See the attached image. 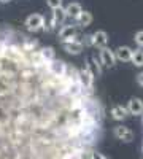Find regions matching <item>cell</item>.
Masks as SVG:
<instances>
[{"label": "cell", "mask_w": 143, "mask_h": 159, "mask_svg": "<svg viewBox=\"0 0 143 159\" xmlns=\"http://www.w3.org/2000/svg\"><path fill=\"white\" fill-rule=\"evenodd\" d=\"M59 42L65 43V42H73V40H80L81 37L78 35V25L75 24H64L59 29Z\"/></svg>", "instance_id": "obj_1"}, {"label": "cell", "mask_w": 143, "mask_h": 159, "mask_svg": "<svg viewBox=\"0 0 143 159\" xmlns=\"http://www.w3.org/2000/svg\"><path fill=\"white\" fill-rule=\"evenodd\" d=\"M45 16L40 15V13H32V15H29L27 18H25V29H27L29 32H40L43 30V25H45Z\"/></svg>", "instance_id": "obj_2"}, {"label": "cell", "mask_w": 143, "mask_h": 159, "mask_svg": "<svg viewBox=\"0 0 143 159\" xmlns=\"http://www.w3.org/2000/svg\"><path fill=\"white\" fill-rule=\"evenodd\" d=\"M99 59H100L103 67H107V69L114 67L116 62H118V61H116V56H114V51H111L108 46L99 49Z\"/></svg>", "instance_id": "obj_3"}, {"label": "cell", "mask_w": 143, "mask_h": 159, "mask_svg": "<svg viewBox=\"0 0 143 159\" xmlns=\"http://www.w3.org/2000/svg\"><path fill=\"white\" fill-rule=\"evenodd\" d=\"M94 75H92V72L89 70V67H84L80 70V78H78V81H80V84L84 88V89H87V91H94Z\"/></svg>", "instance_id": "obj_4"}, {"label": "cell", "mask_w": 143, "mask_h": 159, "mask_svg": "<svg viewBox=\"0 0 143 159\" xmlns=\"http://www.w3.org/2000/svg\"><path fill=\"white\" fill-rule=\"evenodd\" d=\"M113 135L118 139V140L124 142V143H131V142L134 140V132H132V129L127 127V126H123V124H121V126H114Z\"/></svg>", "instance_id": "obj_5"}, {"label": "cell", "mask_w": 143, "mask_h": 159, "mask_svg": "<svg viewBox=\"0 0 143 159\" xmlns=\"http://www.w3.org/2000/svg\"><path fill=\"white\" fill-rule=\"evenodd\" d=\"M65 19H67V13H65V8H57V10H53V16L49 19V25L51 29H57L59 25L62 27L64 24H65Z\"/></svg>", "instance_id": "obj_6"}, {"label": "cell", "mask_w": 143, "mask_h": 159, "mask_svg": "<svg viewBox=\"0 0 143 159\" xmlns=\"http://www.w3.org/2000/svg\"><path fill=\"white\" fill-rule=\"evenodd\" d=\"M65 62L60 61V59H54L51 62H46V72L49 75H54V76H62L64 72H65Z\"/></svg>", "instance_id": "obj_7"}, {"label": "cell", "mask_w": 143, "mask_h": 159, "mask_svg": "<svg viewBox=\"0 0 143 159\" xmlns=\"http://www.w3.org/2000/svg\"><path fill=\"white\" fill-rule=\"evenodd\" d=\"M62 45V49L67 52V54H72V56H78L84 51V46L80 40H73V42H65V43H60Z\"/></svg>", "instance_id": "obj_8"}, {"label": "cell", "mask_w": 143, "mask_h": 159, "mask_svg": "<svg viewBox=\"0 0 143 159\" xmlns=\"http://www.w3.org/2000/svg\"><path fill=\"white\" fill-rule=\"evenodd\" d=\"M108 34L105 30H97L92 34V48H107L108 46Z\"/></svg>", "instance_id": "obj_9"}, {"label": "cell", "mask_w": 143, "mask_h": 159, "mask_svg": "<svg viewBox=\"0 0 143 159\" xmlns=\"http://www.w3.org/2000/svg\"><path fill=\"white\" fill-rule=\"evenodd\" d=\"M84 65H86V67H89V70L92 72L94 76H100L103 73V65H102L99 56H91L89 59H86Z\"/></svg>", "instance_id": "obj_10"}, {"label": "cell", "mask_w": 143, "mask_h": 159, "mask_svg": "<svg viewBox=\"0 0 143 159\" xmlns=\"http://www.w3.org/2000/svg\"><path fill=\"white\" fill-rule=\"evenodd\" d=\"M127 111H129V115L141 116L143 115V100L138 97H132L127 102Z\"/></svg>", "instance_id": "obj_11"}, {"label": "cell", "mask_w": 143, "mask_h": 159, "mask_svg": "<svg viewBox=\"0 0 143 159\" xmlns=\"http://www.w3.org/2000/svg\"><path fill=\"white\" fill-rule=\"evenodd\" d=\"M132 52H134V49L129 48V46H118V48L114 49L116 61H119V62H131Z\"/></svg>", "instance_id": "obj_12"}, {"label": "cell", "mask_w": 143, "mask_h": 159, "mask_svg": "<svg viewBox=\"0 0 143 159\" xmlns=\"http://www.w3.org/2000/svg\"><path fill=\"white\" fill-rule=\"evenodd\" d=\"M65 8V13H67V18H70L72 21H76L78 16L83 13V7L78 3V2H70L67 7H64Z\"/></svg>", "instance_id": "obj_13"}, {"label": "cell", "mask_w": 143, "mask_h": 159, "mask_svg": "<svg viewBox=\"0 0 143 159\" xmlns=\"http://www.w3.org/2000/svg\"><path fill=\"white\" fill-rule=\"evenodd\" d=\"M21 48H22L25 52H34V51H37V49H40V43H38V40H35V38L24 37V35H22Z\"/></svg>", "instance_id": "obj_14"}, {"label": "cell", "mask_w": 143, "mask_h": 159, "mask_svg": "<svg viewBox=\"0 0 143 159\" xmlns=\"http://www.w3.org/2000/svg\"><path fill=\"white\" fill-rule=\"evenodd\" d=\"M92 13L91 11H86V10H83V13L80 16H78V19L75 21L76 22V25L78 27H81V29H84V27H89L91 24H92Z\"/></svg>", "instance_id": "obj_15"}, {"label": "cell", "mask_w": 143, "mask_h": 159, "mask_svg": "<svg viewBox=\"0 0 143 159\" xmlns=\"http://www.w3.org/2000/svg\"><path fill=\"white\" fill-rule=\"evenodd\" d=\"M129 116L127 107H123V105H114L111 108V118L116 119V121H124V119Z\"/></svg>", "instance_id": "obj_16"}, {"label": "cell", "mask_w": 143, "mask_h": 159, "mask_svg": "<svg viewBox=\"0 0 143 159\" xmlns=\"http://www.w3.org/2000/svg\"><path fill=\"white\" fill-rule=\"evenodd\" d=\"M40 54H42L45 62H51V61L56 59V51H54L53 46H42L40 48Z\"/></svg>", "instance_id": "obj_17"}, {"label": "cell", "mask_w": 143, "mask_h": 159, "mask_svg": "<svg viewBox=\"0 0 143 159\" xmlns=\"http://www.w3.org/2000/svg\"><path fill=\"white\" fill-rule=\"evenodd\" d=\"M131 62L135 65V67H143V48H138L132 52Z\"/></svg>", "instance_id": "obj_18"}, {"label": "cell", "mask_w": 143, "mask_h": 159, "mask_svg": "<svg viewBox=\"0 0 143 159\" xmlns=\"http://www.w3.org/2000/svg\"><path fill=\"white\" fill-rule=\"evenodd\" d=\"M80 42L83 43L84 48H92V34H84L80 38Z\"/></svg>", "instance_id": "obj_19"}, {"label": "cell", "mask_w": 143, "mask_h": 159, "mask_svg": "<svg viewBox=\"0 0 143 159\" xmlns=\"http://www.w3.org/2000/svg\"><path fill=\"white\" fill-rule=\"evenodd\" d=\"M46 3L51 10H57V8H62V0H46Z\"/></svg>", "instance_id": "obj_20"}, {"label": "cell", "mask_w": 143, "mask_h": 159, "mask_svg": "<svg viewBox=\"0 0 143 159\" xmlns=\"http://www.w3.org/2000/svg\"><path fill=\"white\" fill-rule=\"evenodd\" d=\"M134 42H135V45H137L138 48H143V30H138V32L135 34Z\"/></svg>", "instance_id": "obj_21"}, {"label": "cell", "mask_w": 143, "mask_h": 159, "mask_svg": "<svg viewBox=\"0 0 143 159\" xmlns=\"http://www.w3.org/2000/svg\"><path fill=\"white\" fill-rule=\"evenodd\" d=\"M92 159H111L110 156H107L105 153H100V151H92Z\"/></svg>", "instance_id": "obj_22"}, {"label": "cell", "mask_w": 143, "mask_h": 159, "mask_svg": "<svg viewBox=\"0 0 143 159\" xmlns=\"http://www.w3.org/2000/svg\"><path fill=\"white\" fill-rule=\"evenodd\" d=\"M137 83L143 88V72H140V73L137 75Z\"/></svg>", "instance_id": "obj_23"}, {"label": "cell", "mask_w": 143, "mask_h": 159, "mask_svg": "<svg viewBox=\"0 0 143 159\" xmlns=\"http://www.w3.org/2000/svg\"><path fill=\"white\" fill-rule=\"evenodd\" d=\"M2 3H8V2H11V0H0Z\"/></svg>", "instance_id": "obj_24"}, {"label": "cell", "mask_w": 143, "mask_h": 159, "mask_svg": "<svg viewBox=\"0 0 143 159\" xmlns=\"http://www.w3.org/2000/svg\"><path fill=\"white\" fill-rule=\"evenodd\" d=\"M141 123H143V115H141Z\"/></svg>", "instance_id": "obj_25"}, {"label": "cell", "mask_w": 143, "mask_h": 159, "mask_svg": "<svg viewBox=\"0 0 143 159\" xmlns=\"http://www.w3.org/2000/svg\"><path fill=\"white\" fill-rule=\"evenodd\" d=\"M0 3H2V2H0Z\"/></svg>", "instance_id": "obj_26"}, {"label": "cell", "mask_w": 143, "mask_h": 159, "mask_svg": "<svg viewBox=\"0 0 143 159\" xmlns=\"http://www.w3.org/2000/svg\"><path fill=\"white\" fill-rule=\"evenodd\" d=\"M141 150H143V148H141Z\"/></svg>", "instance_id": "obj_27"}]
</instances>
